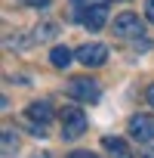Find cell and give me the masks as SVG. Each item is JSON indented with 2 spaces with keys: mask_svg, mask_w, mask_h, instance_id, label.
Segmentation results:
<instances>
[{
  "mask_svg": "<svg viewBox=\"0 0 154 158\" xmlns=\"http://www.w3.org/2000/svg\"><path fill=\"white\" fill-rule=\"evenodd\" d=\"M83 130H87V115H83V109L80 106H65V112H62V139H80L83 136Z\"/></svg>",
  "mask_w": 154,
  "mask_h": 158,
  "instance_id": "6da1fadb",
  "label": "cell"
},
{
  "mask_svg": "<svg viewBox=\"0 0 154 158\" xmlns=\"http://www.w3.org/2000/svg\"><path fill=\"white\" fill-rule=\"evenodd\" d=\"M68 96L77 99V102H96L102 96V87L93 77H71L68 81Z\"/></svg>",
  "mask_w": 154,
  "mask_h": 158,
  "instance_id": "7a4b0ae2",
  "label": "cell"
},
{
  "mask_svg": "<svg viewBox=\"0 0 154 158\" xmlns=\"http://www.w3.org/2000/svg\"><path fill=\"white\" fill-rule=\"evenodd\" d=\"M74 59L80 65H87V68H96V65H102L108 59V47L105 44H83L80 50L74 53Z\"/></svg>",
  "mask_w": 154,
  "mask_h": 158,
  "instance_id": "3957f363",
  "label": "cell"
},
{
  "mask_svg": "<svg viewBox=\"0 0 154 158\" xmlns=\"http://www.w3.org/2000/svg\"><path fill=\"white\" fill-rule=\"evenodd\" d=\"M129 136L136 143H151L154 139V115H133L129 118Z\"/></svg>",
  "mask_w": 154,
  "mask_h": 158,
  "instance_id": "277c9868",
  "label": "cell"
},
{
  "mask_svg": "<svg viewBox=\"0 0 154 158\" xmlns=\"http://www.w3.org/2000/svg\"><path fill=\"white\" fill-rule=\"evenodd\" d=\"M142 31H145V25L139 22L136 13H120V16L114 19V34H117V37H139Z\"/></svg>",
  "mask_w": 154,
  "mask_h": 158,
  "instance_id": "5b68a950",
  "label": "cell"
},
{
  "mask_svg": "<svg viewBox=\"0 0 154 158\" xmlns=\"http://www.w3.org/2000/svg\"><path fill=\"white\" fill-rule=\"evenodd\" d=\"M80 22H83V28H90V31H102L105 22H108V6H105V3L87 6V10L80 13Z\"/></svg>",
  "mask_w": 154,
  "mask_h": 158,
  "instance_id": "8992f818",
  "label": "cell"
},
{
  "mask_svg": "<svg viewBox=\"0 0 154 158\" xmlns=\"http://www.w3.org/2000/svg\"><path fill=\"white\" fill-rule=\"evenodd\" d=\"M28 118H31L34 124H49V118H52L49 102H31V106H28Z\"/></svg>",
  "mask_w": 154,
  "mask_h": 158,
  "instance_id": "52a82bcc",
  "label": "cell"
},
{
  "mask_svg": "<svg viewBox=\"0 0 154 158\" xmlns=\"http://www.w3.org/2000/svg\"><path fill=\"white\" fill-rule=\"evenodd\" d=\"M71 59H74V53H71L68 47H52V53H49V62H52L56 68H68Z\"/></svg>",
  "mask_w": 154,
  "mask_h": 158,
  "instance_id": "ba28073f",
  "label": "cell"
},
{
  "mask_svg": "<svg viewBox=\"0 0 154 158\" xmlns=\"http://www.w3.org/2000/svg\"><path fill=\"white\" fill-rule=\"evenodd\" d=\"M16 149H19L16 130L13 127H3V155H16Z\"/></svg>",
  "mask_w": 154,
  "mask_h": 158,
  "instance_id": "9c48e42d",
  "label": "cell"
},
{
  "mask_svg": "<svg viewBox=\"0 0 154 158\" xmlns=\"http://www.w3.org/2000/svg\"><path fill=\"white\" fill-rule=\"evenodd\" d=\"M52 37H56V25H52V22L40 25V28H37V34H34V40H52Z\"/></svg>",
  "mask_w": 154,
  "mask_h": 158,
  "instance_id": "30bf717a",
  "label": "cell"
},
{
  "mask_svg": "<svg viewBox=\"0 0 154 158\" xmlns=\"http://www.w3.org/2000/svg\"><path fill=\"white\" fill-rule=\"evenodd\" d=\"M102 146H105L108 152H123V149H126V143H123L120 136H105V139H102Z\"/></svg>",
  "mask_w": 154,
  "mask_h": 158,
  "instance_id": "8fae6325",
  "label": "cell"
},
{
  "mask_svg": "<svg viewBox=\"0 0 154 158\" xmlns=\"http://www.w3.org/2000/svg\"><path fill=\"white\" fill-rule=\"evenodd\" d=\"M145 16L154 22V0H145Z\"/></svg>",
  "mask_w": 154,
  "mask_h": 158,
  "instance_id": "7c38bea8",
  "label": "cell"
},
{
  "mask_svg": "<svg viewBox=\"0 0 154 158\" xmlns=\"http://www.w3.org/2000/svg\"><path fill=\"white\" fill-rule=\"evenodd\" d=\"M19 3H25V6H46L49 0H19Z\"/></svg>",
  "mask_w": 154,
  "mask_h": 158,
  "instance_id": "4fadbf2b",
  "label": "cell"
},
{
  "mask_svg": "<svg viewBox=\"0 0 154 158\" xmlns=\"http://www.w3.org/2000/svg\"><path fill=\"white\" fill-rule=\"evenodd\" d=\"M68 158H99V155H93V152H74V155H68Z\"/></svg>",
  "mask_w": 154,
  "mask_h": 158,
  "instance_id": "5bb4252c",
  "label": "cell"
},
{
  "mask_svg": "<svg viewBox=\"0 0 154 158\" xmlns=\"http://www.w3.org/2000/svg\"><path fill=\"white\" fill-rule=\"evenodd\" d=\"M145 99H148V106H154V84L145 90Z\"/></svg>",
  "mask_w": 154,
  "mask_h": 158,
  "instance_id": "9a60e30c",
  "label": "cell"
},
{
  "mask_svg": "<svg viewBox=\"0 0 154 158\" xmlns=\"http://www.w3.org/2000/svg\"><path fill=\"white\" fill-rule=\"evenodd\" d=\"M111 158H133V155H129V149H123V152H114Z\"/></svg>",
  "mask_w": 154,
  "mask_h": 158,
  "instance_id": "2e32d148",
  "label": "cell"
},
{
  "mask_svg": "<svg viewBox=\"0 0 154 158\" xmlns=\"http://www.w3.org/2000/svg\"><path fill=\"white\" fill-rule=\"evenodd\" d=\"M145 158H154V149H148V152H145Z\"/></svg>",
  "mask_w": 154,
  "mask_h": 158,
  "instance_id": "e0dca14e",
  "label": "cell"
}]
</instances>
